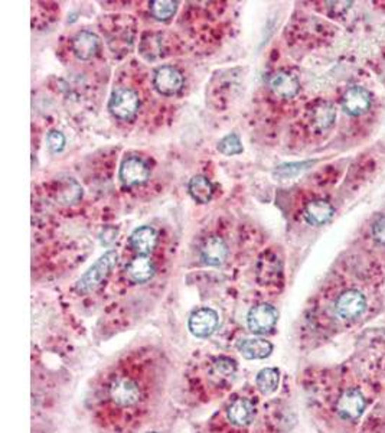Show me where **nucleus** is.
<instances>
[{"instance_id":"f257e3e1","label":"nucleus","mask_w":385,"mask_h":433,"mask_svg":"<svg viewBox=\"0 0 385 433\" xmlns=\"http://www.w3.org/2000/svg\"><path fill=\"white\" fill-rule=\"evenodd\" d=\"M104 399L116 411H134L145 401L146 387L136 374L122 370L108 377Z\"/></svg>"},{"instance_id":"f03ea898","label":"nucleus","mask_w":385,"mask_h":433,"mask_svg":"<svg viewBox=\"0 0 385 433\" xmlns=\"http://www.w3.org/2000/svg\"><path fill=\"white\" fill-rule=\"evenodd\" d=\"M117 252L116 250H108L107 253H104L89 270L87 272L81 276V279L77 282L75 289L79 293H90L93 290H96L103 280H105V278L112 272V269L116 266L117 263Z\"/></svg>"},{"instance_id":"7ed1b4c3","label":"nucleus","mask_w":385,"mask_h":433,"mask_svg":"<svg viewBox=\"0 0 385 433\" xmlns=\"http://www.w3.org/2000/svg\"><path fill=\"white\" fill-rule=\"evenodd\" d=\"M141 100L136 91L130 89H117L108 101V110L122 122L131 120L139 112Z\"/></svg>"},{"instance_id":"20e7f679","label":"nucleus","mask_w":385,"mask_h":433,"mask_svg":"<svg viewBox=\"0 0 385 433\" xmlns=\"http://www.w3.org/2000/svg\"><path fill=\"white\" fill-rule=\"evenodd\" d=\"M335 311L345 321L356 319L367 311V297L356 289L346 290L337 299Z\"/></svg>"},{"instance_id":"39448f33","label":"nucleus","mask_w":385,"mask_h":433,"mask_svg":"<svg viewBox=\"0 0 385 433\" xmlns=\"http://www.w3.org/2000/svg\"><path fill=\"white\" fill-rule=\"evenodd\" d=\"M278 319L279 312L276 308L268 304H260L250 309L249 315H247V325L254 334H266L274 328Z\"/></svg>"},{"instance_id":"423d86ee","label":"nucleus","mask_w":385,"mask_h":433,"mask_svg":"<svg viewBox=\"0 0 385 433\" xmlns=\"http://www.w3.org/2000/svg\"><path fill=\"white\" fill-rule=\"evenodd\" d=\"M153 86L162 96H175L182 90L183 77L175 67L163 65L155 72Z\"/></svg>"},{"instance_id":"0eeeda50","label":"nucleus","mask_w":385,"mask_h":433,"mask_svg":"<svg viewBox=\"0 0 385 433\" xmlns=\"http://www.w3.org/2000/svg\"><path fill=\"white\" fill-rule=\"evenodd\" d=\"M372 104L371 93L364 87H351L342 96V108L349 116H361L370 110Z\"/></svg>"},{"instance_id":"6e6552de","label":"nucleus","mask_w":385,"mask_h":433,"mask_svg":"<svg viewBox=\"0 0 385 433\" xmlns=\"http://www.w3.org/2000/svg\"><path fill=\"white\" fill-rule=\"evenodd\" d=\"M365 399L358 389L346 390L337 403V412L345 420L358 419L365 411Z\"/></svg>"},{"instance_id":"1a4fd4ad","label":"nucleus","mask_w":385,"mask_h":433,"mask_svg":"<svg viewBox=\"0 0 385 433\" xmlns=\"http://www.w3.org/2000/svg\"><path fill=\"white\" fill-rule=\"evenodd\" d=\"M218 327V314L211 308L197 309L189 318V331L197 338H208Z\"/></svg>"},{"instance_id":"9d476101","label":"nucleus","mask_w":385,"mask_h":433,"mask_svg":"<svg viewBox=\"0 0 385 433\" xmlns=\"http://www.w3.org/2000/svg\"><path fill=\"white\" fill-rule=\"evenodd\" d=\"M150 171L139 157H126L120 167V179L127 186L145 183L149 179Z\"/></svg>"},{"instance_id":"9b49d317","label":"nucleus","mask_w":385,"mask_h":433,"mask_svg":"<svg viewBox=\"0 0 385 433\" xmlns=\"http://www.w3.org/2000/svg\"><path fill=\"white\" fill-rule=\"evenodd\" d=\"M268 86L274 96H278L279 98L283 100H290L296 97L300 90V83L297 77L287 71H279L276 74H273L270 77Z\"/></svg>"},{"instance_id":"f8f14e48","label":"nucleus","mask_w":385,"mask_h":433,"mask_svg":"<svg viewBox=\"0 0 385 433\" xmlns=\"http://www.w3.org/2000/svg\"><path fill=\"white\" fill-rule=\"evenodd\" d=\"M337 120V110L332 103L318 101L311 110L309 122L315 131L323 133L331 129Z\"/></svg>"},{"instance_id":"ddd939ff","label":"nucleus","mask_w":385,"mask_h":433,"mask_svg":"<svg viewBox=\"0 0 385 433\" xmlns=\"http://www.w3.org/2000/svg\"><path fill=\"white\" fill-rule=\"evenodd\" d=\"M256 416V406L249 399H235L227 409L228 420L238 427L249 426Z\"/></svg>"},{"instance_id":"4468645a","label":"nucleus","mask_w":385,"mask_h":433,"mask_svg":"<svg viewBox=\"0 0 385 433\" xmlns=\"http://www.w3.org/2000/svg\"><path fill=\"white\" fill-rule=\"evenodd\" d=\"M228 247L221 237H208L201 246V257L208 266H221L227 260Z\"/></svg>"},{"instance_id":"2eb2a0df","label":"nucleus","mask_w":385,"mask_h":433,"mask_svg":"<svg viewBox=\"0 0 385 433\" xmlns=\"http://www.w3.org/2000/svg\"><path fill=\"white\" fill-rule=\"evenodd\" d=\"M98 46V37L90 31H81L72 38V51L81 61H89L96 57Z\"/></svg>"},{"instance_id":"dca6fc26","label":"nucleus","mask_w":385,"mask_h":433,"mask_svg":"<svg viewBox=\"0 0 385 433\" xmlns=\"http://www.w3.org/2000/svg\"><path fill=\"white\" fill-rule=\"evenodd\" d=\"M282 263L279 257L273 253L261 256L257 264V279L261 285H273L280 279Z\"/></svg>"},{"instance_id":"f3484780","label":"nucleus","mask_w":385,"mask_h":433,"mask_svg":"<svg viewBox=\"0 0 385 433\" xmlns=\"http://www.w3.org/2000/svg\"><path fill=\"white\" fill-rule=\"evenodd\" d=\"M157 245V233L152 227H139L130 235V246L139 254H150Z\"/></svg>"},{"instance_id":"a211bd4d","label":"nucleus","mask_w":385,"mask_h":433,"mask_svg":"<svg viewBox=\"0 0 385 433\" xmlns=\"http://www.w3.org/2000/svg\"><path fill=\"white\" fill-rule=\"evenodd\" d=\"M238 351L247 360H261L273 353V344L263 338H247L238 342Z\"/></svg>"},{"instance_id":"6ab92c4d","label":"nucleus","mask_w":385,"mask_h":433,"mask_svg":"<svg viewBox=\"0 0 385 433\" xmlns=\"http://www.w3.org/2000/svg\"><path fill=\"white\" fill-rule=\"evenodd\" d=\"M55 198H57L61 204L70 205L75 204L82 197V188L81 185L70 176H64L55 181Z\"/></svg>"},{"instance_id":"aec40b11","label":"nucleus","mask_w":385,"mask_h":433,"mask_svg":"<svg viewBox=\"0 0 385 433\" xmlns=\"http://www.w3.org/2000/svg\"><path fill=\"white\" fill-rule=\"evenodd\" d=\"M156 272L155 263L145 254L136 256L127 266V275L136 283L149 282Z\"/></svg>"},{"instance_id":"412c9836","label":"nucleus","mask_w":385,"mask_h":433,"mask_svg":"<svg viewBox=\"0 0 385 433\" xmlns=\"http://www.w3.org/2000/svg\"><path fill=\"white\" fill-rule=\"evenodd\" d=\"M335 214V208L326 200H313L305 208V219L312 226L326 224Z\"/></svg>"},{"instance_id":"4be33fe9","label":"nucleus","mask_w":385,"mask_h":433,"mask_svg":"<svg viewBox=\"0 0 385 433\" xmlns=\"http://www.w3.org/2000/svg\"><path fill=\"white\" fill-rule=\"evenodd\" d=\"M189 194L200 204H207L214 195V186L208 178L197 175L189 181Z\"/></svg>"},{"instance_id":"5701e85b","label":"nucleus","mask_w":385,"mask_h":433,"mask_svg":"<svg viewBox=\"0 0 385 433\" xmlns=\"http://www.w3.org/2000/svg\"><path fill=\"white\" fill-rule=\"evenodd\" d=\"M279 383H280V371L273 367L263 368L256 377L257 389L266 396L276 392L279 387Z\"/></svg>"},{"instance_id":"b1692460","label":"nucleus","mask_w":385,"mask_h":433,"mask_svg":"<svg viewBox=\"0 0 385 433\" xmlns=\"http://www.w3.org/2000/svg\"><path fill=\"white\" fill-rule=\"evenodd\" d=\"M162 51H163V44L159 35L150 34L143 38L142 45H141V53L146 60L153 61V60L160 58L163 56Z\"/></svg>"},{"instance_id":"393cba45","label":"nucleus","mask_w":385,"mask_h":433,"mask_svg":"<svg viewBox=\"0 0 385 433\" xmlns=\"http://www.w3.org/2000/svg\"><path fill=\"white\" fill-rule=\"evenodd\" d=\"M149 9L157 20H168L176 13L178 4L172 0H153L149 4Z\"/></svg>"},{"instance_id":"a878e982","label":"nucleus","mask_w":385,"mask_h":433,"mask_svg":"<svg viewBox=\"0 0 385 433\" xmlns=\"http://www.w3.org/2000/svg\"><path fill=\"white\" fill-rule=\"evenodd\" d=\"M218 150L221 152L226 156H233V155H240L242 153V145L240 138L237 136L235 133L227 134L226 138H223L218 143Z\"/></svg>"},{"instance_id":"bb28decb","label":"nucleus","mask_w":385,"mask_h":433,"mask_svg":"<svg viewBox=\"0 0 385 433\" xmlns=\"http://www.w3.org/2000/svg\"><path fill=\"white\" fill-rule=\"evenodd\" d=\"M237 371V364L234 360L231 358H226V357H221L218 358L214 364H212V373L214 375L219 377V378H228L231 375H234Z\"/></svg>"},{"instance_id":"cd10ccee","label":"nucleus","mask_w":385,"mask_h":433,"mask_svg":"<svg viewBox=\"0 0 385 433\" xmlns=\"http://www.w3.org/2000/svg\"><path fill=\"white\" fill-rule=\"evenodd\" d=\"M313 164V162H296V164H286V165H282L276 169V174L279 178H292V176H296L299 175L300 172L306 171L311 165Z\"/></svg>"},{"instance_id":"c85d7f7f","label":"nucleus","mask_w":385,"mask_h":433,"mask_svg":"<svg viewBox=\"0 0 385 433\" xmlns=\"http://www.w3.org/2000/svg\"><path fill=\"white\" fill-rule=\"evenodd\" d=\"M46 143H48V148H49L51 152L58 153V152L64 150V148H65V136L58 130H52V131L48 133Z\"/></svg>"},{"instance_id":"c756f323","label":"nucleus","mask_w":385,"mask_h":433,"mask_svg":"<svg viewBox=\"0 0 385 433\" xmlns=\"http://www.w3.org/2000/svg\"><path fill=\"white\" fill-rule=\"evenodd\" d=\"M372 237L381 246H385V215L379 219L372 226Z\"/></svg>"},{"instance_id":"7c9ffc66","label":"nucleus","mask_w":385,"mask_h":433,"mask_svg":"<svg viewBox=\"0 0 385 433\" xmlns=\"http://www.w3.org/2000/svg\"><path fill=\"white\" fill-rule=\"evenodd\" d=\"M327 11L334 18L344 15L352 5V2H327Z\"/></svg>"},{"instance_id":"2f4dec72","label":"nucleus","mask_w":385,"mask_h":433,"mask_svg":"<svg viewBox=\"0 0 385 433\" xmlns=\"http://www.w3.org/2000/svg\"><path fill=\"white\" fill-rule=\"evenodd\" d=\"M152 433H156V432H152Z\"/></svg>"}]
</instances>
